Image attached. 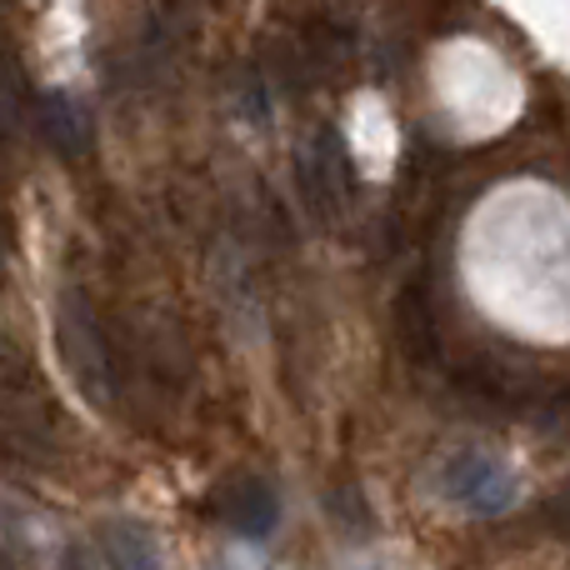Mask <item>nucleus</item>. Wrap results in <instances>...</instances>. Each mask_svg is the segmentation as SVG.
Wrapping results in <instances>:
<instances>
[{
    "mask_svg": "<svg viewBox=\"0 0 570 570\" xmlns=\"http://www.w3.org/2000/svg\"><path fill=\"white\" fill-rule=\"evenodd\" d=\"M56 345H60V361H66L70 381L80 385V395H86L90 405L116 401V371H110L106 335H100L96 305L80 291H66L56 301Z\"/></svg>",
    "mask_w": 570,
    "mask_h": 570,
    "instance_id": "nucleus-1",
    "label": "nucleus"
},
{
    "mask_svg": "<svg viewBox=\"0 0 570 570\" xmlns=\"http://www.w3.org/2000/svg\"><path fill=\"white\" fill-rule=\"evenodd\" d=\"M50 435H56V411L46 391L36 385V375L0 355V455H16V461L46 455Z\"/></svg>",
    "mask_w": 570,
    "mask_h": 570,
    "instance_id": "nucleus-2",
    "label": "nucleus"
},
{
    "mask_svg": "<svg viewBox=\"0 0 570 570\" xmlns=\"http://www.w3.org/2000/svg\"><path fill=\"white\" fill-rule=\"evenodd\" d=\"M295 180H301V200L311 206L315 220H335L351 206V156H345L341 130H315V140L295 160Z\"/></svg>",
    "mask_w": 570,
    "mask_h": 570,
    "instance_id": "nucleus-3",
    "label": "nucleus"
},
{
    "mask_svg": "<svg viewBox=\"0 0 570 570\" xmlns=\"http://www.w3.org/2000/svg\"><path fill=\"white\" fill-rule=\"evenodd\" d=\"M441 491L451 495L455 505L475 511V515H501V511H511V505H515V475L505 471L501 461H491V455L461 451V455H451V461H445Z\"/></svg>",
    "mask_w": 570,
    "mask_h": 570,
    "instance_id": "nucleus-4",
    "label": "nucleus"
},
{
    "mask_svg": "<svg viewBox=\"0 0 570 570\" xmlns=\"http://www.w3.org/2000/svg\"><path fill=\"white\" fill-rule=\"evenodd\" d=\"M216 515L246 541H266L281 521V495L266 475H230L226 485L216 491Z\"/></svg>",
    "mask_w": 570,
    "mask_h": 570,
    "instance_id": "nucleus-5",
    "label": "nucleus"
},
{
    "mask_svg": "<svg viewBox=\"0 0 570 570\" xmlns=\"http://www.w3.org/2000/svg\"><path fill=\"white\" fill-rule=\"evenodd\" d=\"M36 130L60 160H86L96 146V126H90V110L80 106L66 90H50L36 100Z\"/></svg>",
    "mask_w": 570,
    "mask_h": 570,
    "instance_id": "nucleus-6",
    "label": "nucleus"
},
{
    "mask_svg": "<svg viewBox=\"0 0 570 570\" xmlns=\"http://www.w3.org/2000/svg\"><path fill=\"white\" fill-rule=\"evenodd\" d=\"M395 331H401V345L415 355V361L431 365L441 355V331H435V305H431V285L421 276L405 281L401 301H395Z\"/></svg>",
    "mask_w": 570,
    "mask_h": 570,
    "instance_id": "nucleus-7",
    "label": "nucleus"
},
{
    "mask_svg": "<svg viewBox=\"0 0 570 570\" xmlns=\"http://www.w3.org/2000/svg\"><path fill=\"white\" fill-rule=\"evenodd\" d=\"M96 541H100V551L110 556V566H116V570H160L156 546H150V535L140 531V525H130V521H110L106 531L96 535Z\"/></svg>",
    "mask_w": 570,
    "mask_h": 570,
    "instance_id": "nucleus-8",
    "label": "nucleus"
},
{
    "mask_svg": "<svg viewBox=\"0 0 570 570\" xmlns=\"http://www.w3.org/2000/svg\"><path fill=\"white\" fill-rule=\"evenodd\" d=\"M6 6V0H0ZM20 116H26V70H20V56L6 36H0V146L16 136Z\"/></svg>",
    "mask_w": 570,
    "mask_h": 570,
    "instance_id": "nucleus-9",
    "label": "nucleus"
},
{
    "mask_svg": "<svg viewBox=\"0 0 570 570\" xmlns=\"http://www.w3.org/2000/svg\"><path fill=\"white\" fill-rule=\"evenodd\" d=\"M66 570H116L110 556L100 551V541H70L66 546Z\"/></svg>",
    "mask_w": 570,
    "mask_h": 570,
    "instance_id": "nucleus-10",
    "label": "nucleus"
}]
</instances>
